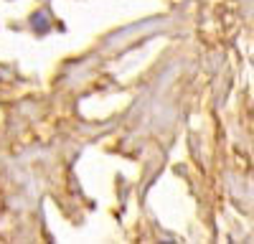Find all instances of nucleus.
<instances>
[{"instance_id":"obj_1","label":"nucleus","mask_w":254,"mask_h":244,"mask_svg":"<svg viewBox=\"0 0 254 244\" xmlns=\"http://www.w3.org/2000/svg\"><path fill=\"white\" fill-rule=\"evenodd\" d=\"M33 28H38L41 33H44V31L49 28V23H46V15H44V13H38V15H33Z\"/></svg>"}]
</instances>
